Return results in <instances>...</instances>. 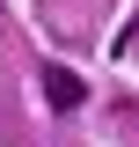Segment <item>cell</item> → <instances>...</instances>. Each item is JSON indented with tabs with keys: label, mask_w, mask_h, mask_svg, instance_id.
Instances as JSON below:
<instances>
[{
	"label": "cell",
	"mask_w": 139,
	"mask_h": 147,
	"mask_svg": "<svg viewBox=\"0 0 139 147\" xmlns=\"http://www.w3.org/2000/svg\"><path fill=\"white\" fill-rule=\"evenodd\" d=\"M37 81H44V103H51V110H81V103H88V88H81L73 66H44Z\"/></svg>",
	"instance_id": "obj_1"
}]
</instances>
